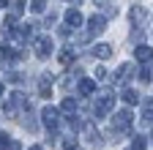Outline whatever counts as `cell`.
I'll return each instance as SVG.
<instances>
[{"mask_svg": "<svg viewBox=\"0 0 153 150\" xmlns=\"http://www.w3.org/2000/svg\"><path fill=\"white\" fill-rule=\"evenodd\" d=\"M128 19H131L134 27H140V25H145V19H148V11H145L142 6H134V8L128 11Z\"/></svg>", "mask_w": 153, "mask_h": 150, "instance_id": "obj_7", "label": "cell"}, {"mask_svg": "<svg viewBox=\"0 0 153 150\" xmlns=\"http://www.w3.org/2000/svg\"><path fill=\"white\" fill-rule=\"evenodd\" d=\"M112 106H115V96H112V93H101V96L93 101V115L96 117H104V115L112 112Z\"/></svg>", "mask_w": 153, "mask_h": 150, "instance_id": "obj_3", "label": "cell"}, {"mask_svg": "<svg viewBox=\"0 0 153 150\" xmlns=\"http://www.w3.org/2000/svg\"><path fill=\"white\" fill-rule=\"evenodd\" d=\"M93 90H96V79H90V77L79 79V93H82V96H90Z\"/></svg>", "mask_w": 153, "mask_h": 150, "instance_id": "obj_15", "label": "cell"}, {"mask_svg": "<svg viewBox=\"0 0 153 150\" xmlns=\"http://www.w3.org/2000/svg\"><path fill=\"white\" fill-rule=\"evenodd\" d=\"M104 27H107V16L93 14L90 19H88V30H90V35H99V33H104Z\"/></svg>", "mask_w": 153, "mask_h": 150, "instance_id": "obj_6", "label": "cell"}, {"mask_svg": "<svg viewBox=\"0 0 153 150\" xmlns=\"http://www.w3.org/2000/svg\"><path fill=\"white\" fill-rule=\"evenodd\" d=\"M142 123H153V98L142 101Z\"/></svg>", "mask_w": 153, "mask_h": 150, "instance_id": "obj_12", "label": "cell"}, {"mask_svg": "<svg viewBox=\"0 0 153 150\" xmlns=\"http://www.w3.org/2000/svg\"><path fill=\"white\" fill-rule=\"evenodd\" d=\"M30 150H44V147H41V145H33V147H30Z\"/></svg>", "mask_w": 153, "mask_h": 150, "instance_id": "obj_26", "label": "cell"}, {"mask_svg": "<svg viewBox=\"0 0 153 150\" xmlns=\"http://www.w3.org/2000/svg\"><path fill=\"white\" fill-rule=\"evenodd\" d=\"M41 120L49 131H57L60 128V109H55V106H44L41 109Z\"/></svg>", "mask_w": 153, "mask_h": 150, "instance_id": "obj_5", "label": "cell"}, {"mask_svg": "<svg viewBox=\"0 0 153 150\" xmlns=\"http://www.w3.org/2000/svg\"><path fill=\"white\" fill-rule=\"evenodd\" d=\"M66 3H71V6H79V3H82V0H66Z\"/></svg>", "mask_w": 153, "mask_h": 150, "instance_id": "obj_25", "label": "cell"}, {"mask_svg": "<svg viewBox=\"0 0 153 150\" xmlns=\"http://www.w3.org/2000/svg\"><path fill=\"white\" fill-rule=\"evenodd\" d=\"M131 74H134V66H131V63H123L118 71H115V82H126Z\"/></svg>", "mask_w": 153, "mask_h": 150, "instance_id": "obj_11", "label": "cell"}, {"mask_svg": "<svg viewBox=\"0 0 153 150\" xmlns=\"http://www.w3.org/2000/svg\"><path fill=\"white\" fill-rule=\"evenodd\" d=\"M3 109H6V115H11V117H22L25 115V112L30 109V101H27V96H25V93H11V96H8V101L3 104Z\"/></svg>", "mask_w": 153, "mask_h": 150, "instance_id": "obj_1", "label": "cell"}, {"mask_svg": "<svg viewBox=\"0 0 153 150\" xmlns=\"http://www.w3.org/2000/svg\"><path fill=\"white\" fill-rule=\"evenodd\" d=\"M74 150H79V147H74Z\"/></svg>", "mask_w": 153, "mask_h": 150, "instance_id": "obj_29", "label": "cell"}, {"mask_svg": "<svg viewBox=\"0 0 153 150\" xmlns=\"http://www.w3.org/2000/svg\"><path fill=\"white\" fill-rule=\"evenodd\" d=\"M85 22V16L76 11V8H71V11H66V27H79Z\"/></svg>", "mask_w": 153, "mask_h": 150, "instance_id": "obj_9", "label": "cell"}, {"mask_svg": "<svg viewBox=\"0 0 153 150\" xmlns=\"http://www.w3.org/2000/svg\"><path fill=\"white\" fill-rule=\"evenodd\" d=\"M96 8H101L104 16H112V14H115V6L109 3V0H96Z\"/></svg>", "mask_w": 153, "mask_h": 150, "instance_id": "obj_17", "label": "cell"}, {"mask_svg": "<svg viewBox=\"0 0 153 150\" xmlns=\"http://www.w3.org/2000/svg\"><path fill=\"white\" fill-rule=\"evenodd\" d=\"M60 112H63V115H68V117H74V115H76V101H74V98H63Z\"/></svg>", "mask_w": 153, "mask_h": 150, "instance_id": "obj_14", "label": "cell"}, {"mask_svg": "<svg viewBox=\"0 0 153 150\" xmlns=\"http://www.w3.org/2000/svg\"><path fill=\"white\" fill-rule=\"evenodd\" d=\"M120 98H123L128 106H134V104H140V93H137V90H131V87H126V90L120 93Z\"/></svg>", "mask_w": 153, "mask_h": 150, "instance_id": "obj_13", "label": "cell"}, {"mask_svg": "<svg viewBox=\"0 0 153 150\" xmlns=\"http://www.w3.org/2000/svg\"><path fill=\"white\" fill-rule=\"evenodd\" d=\"M33 52H36V58H49L52 55V38L49 35H36L33 38Z\"/></svg>", "mask_w": 153, "mask_h": 150, "instance_id": "obj_4", "label": "cell"}, {"mask_svg": "<svg viewBox=\"0 0 153 150\" xmlns=\"http://www.w3.org/2000/svg\"><path fill=\"white\" fill-rule=\"evenodd\" d=\"M82 131H85V139H88L93 147H101V145H104V142H101V134H99V131H96L90 123H85V128H82Z\"/></svg>", "mask_w": 153, "mask_h": 150, "instance_id": "obj_8", "label": "cell"}, {"mask_svg": "<svg viewBox=\"0 0 153 150\" xmlns=\"http://www.w3.org/2000/svg\"><path fill=\"white\" fill-rule=\"evenodd\" d=\"M0 98H3V82H0Z\"/></svg>", "mask_w": 153, "mask_h": 150, "instance_id": "obj_27", "label": "cell"}, {"mask_svg": "<svg viewBox=\"0 0 153 150\" xmlns=\"http://www.w3.org/2000/svg\"><path fill=\"white\" fill-rule=\"evenodd\" d=\"M0 6H8V0H0Z\"/></svg>", "mask_w": 153, "mask_h": 150, "instance_id": "obj_28", "label": "cell"}, {"mask_svg": "<svg viewBox=\"0 0 153 150\" xmlns=\"http://www.w3.org/2000/svg\"><path fill=\"white\" fill-rule=\"evenodd\" d=\"M145 145H148L145 137H134V139H131V150H145Z\"/></svg>", "mask_w": 153, "mask_h": 150, "instance_id": "obj_19", "label": "cell"}, {"mask_svg": "<svg viewBox=\"0 0 153 150\" xmlns=\"http://www.w3.org/2000/svg\"><path fill=\"white\" fill-rule=\"evenodd\" d=\"M134 58H137L140 63H148V60H153V52L148 47H137V49H134Z\"/></svg>", "mask_w": 153, "mask_h": 150, "instance_id": "obj_16", "label": "cell"}, {"mask_svg": "<svg viewBox=\"0 0 153 150\" xmlns=\"http://www.w3.org/2000/svg\"><path fill=\"white\" fill-rule=\"evenodd\" d=\"M93 58H99V60L112 58V47H109V44H96V47H93Z\"/></svg>", "mask_w": 153, "mask_h": 150, "instance_id": "obj_10", "label": "cell"}, {"mask_svg": "<svg viewBox=\"0 0 153 150\" xmlns=\"http://www.w3.org/2000/svg\"><path fill=\"white\" fill-rule=\"evenodd\" d=\"M131 123H134V117H131V112L128 109H120V112H115V117H112V128H115V134H131Z\"/></svg>", "mask_w": 153, "mask_h": 150, "instance_id": "obj_2", "label": "cell"}, {"mask_svg": "<svg viewBox=\"0 0 153 150\" xmlns=\"http://www.w3.org/2000/svg\"><path fill=\"white\" fill-rule=\"evenodd\" d=\"M93 79H96V82L107 79V68H101V66H99V68H96V77H93Z\"/></svg>", "mask_w": 153, "mask_h": 150, "instance_id": "obj_23", "label": "cell"}, {"mask_svg": "<svg viewBox=\"0 0 153 150\" xmlns=\"http://www.w3.org/2000/svg\"><path fill=\"white\" fill-rule=\"evenodd\" d=\"M74 60H76V55L71 52V47H66V49L60 52V63H63V66H71Z\"/></svg>", "mask_w": 153, "mask_h": 150, "instance_id": "obj_18", "label": "cell"}, {"mask_svg": "<svg viewBox=\"0 0 153 150\" xmlns=\"http://www.w3.org/2000/svg\"><path fill=\"white\" fill-rule=\"evenodd\" d=\"M8 145H11V137L6 134V131H0V150H6Z\"/></svg>", "mask_w": 153, "mask_h": 150, "instance_id": "obj_21", "label": "cell"}, {"mask_svg": "<svg viewBox=\"0 0 153 150\" xmlns=\"http://www.w3.org/2000/svg\"><path fill=\"white\" fill-rule=\"evenodd\" d=\"M22 11H25V0H14V14L22 16Z\"/></svg>", "mask_w": 153, "mask_h": 150, "instance_id": "obj_22", "label": "cell"}, {"mask_svg": "<svg viewBox=\"0 0 153 150\" xmlns=\"http://www.w3.org/2000/svg\"><path fill=\"white\" fill-rule=\"evenodd\" d=\"M6 150H22V145H19V142H16V139H11V145H8V147H6Z\"/></svg>", "mask_w": 153, "mask_h": 150, "instance_id": "obj_24", "label": "cell"}, {"mask_svg": "<svg viewBox=\"0 0 153 150\" xmlns=\"http://www.w3.org/2000/svg\"><path fill=\"white\" fill-rule=\"evenodd\" d=\"M30 8L33 11H44L47 8V0H30Z\"/></svg>", "mask_w": 153, "mask_h": 150, "instance_id": "obj_20", "label": "cell"}]
</instances>
